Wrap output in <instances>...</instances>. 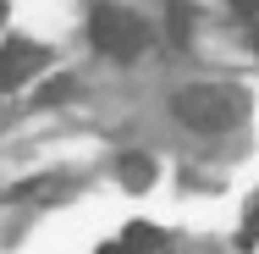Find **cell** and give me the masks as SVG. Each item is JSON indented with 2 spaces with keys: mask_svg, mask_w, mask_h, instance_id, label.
Instances as JSON below:
<instances>
[{
  "mask_svg": "<svg viewBox=\"0 0 259 254\" xmlns=\"http://www.w3.org/2000/svg\"><path fill=\"white\" fill-rule=\"evenodd\" d=\"M39 66H45V50H39V45H28V39L6 45V50H0V94H6V89H17L22 78H33Z\"/></svg>",
  "mask_w": 259,
  "mask_h": 254,
  "instance_id": "obj_3",
  "label": "cell"
},
{
  "mask_svg": "<svg viewBox=\"0 0 259 254\" xmlns=\"http://www.w3.org/2000/svg\"><path fill=\"white\" fill-rule=\"evenodd\" d=\"M127 243H133V254H160V249H165V238H160L155 227H144V221L127 227Z\"/></svg>",
  "mask_w": 259,
  "mask_h": 254,
  "instance_id": "obj_5",
  "label": "cell"
},
{
  "mask_svg": "<svg viewBox=\"0 0 259 254\" xmlns=\"http://www.w3.org/2000/svg\"><path fill=\"white\" fill-rule=\"evenodd\" d=\"M0 22H6V0H0Z\"/></svg>",
  "mask_w": 259,
  "mask_h": 254,
  "instance_id": "obj_9",
  "label": "cell"
},
{
  "mask_svg": "<svg viewBox=\"0 0 259 254\" xmlns=\"http://www.w3.org/2000/svg\"><path fill=\"white\" fill-rule=\"evenodd\" d=\"M232 6H237V17H248V22L259 17V0H232Z\"/></svg>",
  "mask_w": 259,
  "mask_h": 254,
  "instance_id": "obj_6",
  "label": "cell"
},
{
  "mask_svg": "<svg viewBox=\"0 0 259 254\" xmlns=\"http://www.w3.org/2000/svg\"><path fill=\"white\" fill-rule=\"evenodd\" d=\"M248 238H259V204L248 210Z\"/></svg>",
  "mask_w": 259,
  "mask_h": 254,
  "instance_id": "obj_8",
  "label": "cell"
},
{
  "mask_svg": "<svg viewBox=\"0 0 259 254\" xmlns=\"http://www.w3.org/2000/svg\"><path fill=\"white\" fill-rule=\"evenodd\" d=\"M177 116L188 122V127H232L237 116H243V94L237 89H215V83H193V89H182L177 94Z\"/></svg>",
  "mask_w": 259,
  "mask_h": 254,
  "instance_id": "obj_2",
  "label": "cell"
},
{
  "mask_svg": "<svg viewBox=\"0 0 259 254\" xmlns=\"http://www.w3.org/2000/svg\"><path fill=\"white\" fill-rule=\"evenodd\" d=\"M100 254H133V243H127V238H121V243H105Z\"/></svg>",
  "mask_w": 259,
  "mask_h": 254,
  "instance_id": "obj_7",
  "label": "cell"
},
{
  "mask_svg": "<svg viewBox=\"0 0 259 254\" xmlns=\"http://www.w3.org/2000/svg\"><path fill=\"white\" fill-rule=\"evenodd\" d=\"M89 33H94V45H100L110 61H133V55H144V39H149V28L138 22V11H127V6H116V0L94 6Z\"/></svg>",
  "mask_w": 259,
  "mask_h": 254,
  "instance_id": "obj_1",
  "label": "cell"
},
{
  "mask_svg": "<svg viewBox=\"0 0 259 254\" xmlns=\"http://www.w3.org/2000/svg\"><path fill=\"white\" fill-rule=\"evenodd\" d=\"M149 177H155V160L149 155H121V183L127 188H149Z\"/></svg>",
  "mask_w": 259,
  "mask_h": 254,
  "instance_id": "obj_4",
  "label": "cell"
}]
</instances>
